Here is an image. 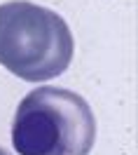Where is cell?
<instances>
[{"label": "cell", "instance_id": "7a4b0ae2", "mask_svg": "<svg viewBox=\"0 0 138 155\" xmlns=\"http://www.w3.org/2000/svg\"><path fill=\"white\" fill-rule=\"evenodd\" d=\"M73 59V35L56 12L26 0L0 5V64L21 80L61 75Z\"/></svg>", "mask_w": 138, "mask_h": 155}, {"label": "cell", "instance_id": "6da1fadb", "mask_svg": "<svg viewBox=\"0 0 138 155\" xmlns=\"http://www.w3.org/2000/svg\"><path fill=\"white\" fill-rule=\"evenodd\" d=\"M96 120L84 99L63 87H38L19 104L12 146L19 155H89Z\"/></svg>", "mask_w": 138, "mask_h": 155}, {"label": "cell", "instance_id": "3957f363", "mask_svg": "<svg viewBox=\"0 0 138 155\" xmlns=\"http://www.w3.org/2000/svg\"><path fill=\"white\" fill-rule=\"evenodd\" d=\"M0 155H10V153H7V150H2V148H0Z\"/></svg>", "mask_w": 138, "mask_h": 155}]
</instances>
